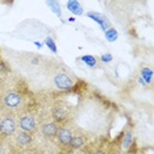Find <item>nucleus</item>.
<instances>
[{
    "mask_svg": "<svg viewBox=\"0 0 154 154\" xmlns=\"http://www.w3.org/2000/svg\"><path fill=\"white\" fill-rule=\"evenodd\" d=\"M69 21H70V23H75V19H74V17H70Z\"/></svg>",
    "mask_w": 154,
    "mask_h": 154,
    "instance_id": "412c9836",
    "label": "nucleus"
},
{
    "mask_svg": "<svg viewBox=\"0 0 154 154\" xmlns=\"http://www.w3.org/2000/svg\"><path fill=\"white\" fill-rule=\"evenodd\" d=\"M72 134H74V132H72L71 128L66 127V125L59 127L58 133H57V136H55V140H57L58 145L61 146L62 153L69 154V145H70V141H71V138H72Z\"/></svg>",
    "mask_w": 154,
    "mask_h": 154,
    "instance_id": "7ed1b4c3",
    "label": "nucleus"
},
{
    "mask_svg": "<svg viewBox=\"0 0 154 154\" xmlns=\"http://www.w3.org/2000/svg\"><path fill=\"white\" fill-rule=\"evenodd\" d=\"M0 111H2V108H0Z\"/></svg>",
    "mask_w": 154,
    "mask_h": 154,
    "instance_id": "5701e85b",
    "label": "nucleus"
},
{
    "mask_svg": "<svg viewBox=\"0 0 154 154\" xmlns=\"http://www.w3.org/2000/svg\"><path fill=\"white\" fill-rule=\"evenodd\" d=\"M46 4L51 8V11H53L55 15L58 17H62V12H61V5H59L58 2H46Z\"/></svg>",
    "mask_w": 154,
    "mask_h": 154,
    "instance_id": "2eb2a0df",
    "label": "nucleus"
},
{
    "mask_svg": "<svg viewBox=\"0 0 154 154\" xmlns=\"http://www.w3.org/2000/svg\"><path fill=\"white\" fill-rule=\"evenodd\" d=\"M17 131V122L12 116H4L0 120V134L3 137H11Z\"/></svg>",
    "mask_w": 154,
    "mask_h": 154,
    "instance_id": "20e7f679",
    "label": "nucleus"
},
{
    "mask_svg": "<svg viewBox=\"0 0 154 154\" xmlns=\"http://www.w3.org/2000/svg\"><path fill=\"white\" fill-rule=\"evenodd\" d=\"M87 146V136H85L83 133H74L72 138L70 141L69 145V154L76 153V152H82Z\"/></svg>",
    "mask_w": 154,
    "mask_h": 154,
    "instance_id": "423d86ee",
    "label": "nucleus"
},
{
    "mask_svg": "<svg viewBox=\"0 0 154 154\" xmlns=\"http://www.w3.org/2000/svg\"><path fill=\"white\" fill-rule=\"evenodd\" d=\"M72 154H86V153H83V152H80V153H72Z\"/></svg>",
    "mask_w": 154,
    "mask_h": 154,
    "instance_id": "4be33fe9",
    "label": "nucleus"
},
{
    "mask_svg": "<svg viewBox=\"0 0 154 154\" xmlns=\"http://www.w3.org/2000/svg\"><path fill=\"white\" fill-rule=\"evenodd\" d=\"M145 85H150L153 82V70L149 67H143L141 70V76H140Z\"/></svg>",
    "mask_w": 154,
    "mask_h": 154,
    "instance_id": "ddd939ff",
    "label": "nucleus"
},
{
    "mask_svg": "<svg viewBox=\"0 0 154 154\" xmlns=\"http://www.w3.org/2000/svg\"><path fill=\"white\" fill-rule=\"evenodd\" d=\"M66 5H67V9L72 13V15H75V16L83 15V7H82V4H80L79 2H76V0L67 2L66 3Z\"/></svg>",
    "mask_w": 154,
    "mask_h": 154,
    "instance_id": "9b49d317",
    "label": "nucleus"
},
{
    "mask_svg": "<svg viewBox=\"0 0 154 154\" xmlns=\"http://www.w3.org/2000/svg\"><path fill=\"white\" fill-rule=\"evenodd\" d=\"M51 116H53V121L57 122L59 127L65 124L69 119V112L65 109L62 106H57L51 109Z\"/></svg>",
    "mask_w": 154,
    "mask_h": 154,
    "instance_id": "0eeeda50",
    "label": "nucleus"
},
{
    "mask_svg": "<svg viewBox=\"0 0 154 154\" xmlns=\"http://www.w3.org/2000/svg\"><path fill=\"white\" fill-rule=\"evenodd\" d=\"M87 16H88L90 19H92L94 21H96L97 24H99L100 28L104 30V32H106L108 28H111V24H109V21L107 20V17L104 16V15H101V13H97V12H88V13H87Z\"/></svg>",
    "mask_w": 154,
    "mask_h": 154,
    "instance_id": "9d476101",
    "label": "nucleus"
},
{
    "mask_svg": "<svg viewBox=\"0 0 154 154\" xmlns=\"http://www.w3.org/2000/svg\"><path fill=\"white\" fill-rule=\"evenodd\" d=\"M24 106V97L20 92L17 91H8L5 92L4 97H3V107L7 108L8 111L16 112L20 111Z\"/></svg>",
    "mask_w": 154,
    "mask_h": 154,
    "instance_id": "f257e3e1",
    "label": "nucleus"
},
{
    "mask_svg": "<svg viewBox=\"0 0 154 154\" xmlns=\"http://www.w3.org/2000/svg\"><path fill=\"white\" fill-rule=\"evenodd\" d=\"M0 71L2 72H8L9 71V66L7 65V62L3 61V59H0Z\"/></svg>",
    "mask_w": 154,
    "mask_h": 154,
    "instance_id": "6ab92c4d",
    "label": "nucleus"
},
{
    "mask_svg": "<svg viewBox=\"0 0 154 154\" xmlns=\"http://www.w3.org/2000/svg\"><path fill=\"white\" fill-rule=\"evenodd\" d=\"M104 37H106L107 41H109V42H113V41H116L119 38V33L117 30L115 29V28H108V29L104 32Z\"/></svg>",
    "mask_w": 154,
    "mask_h": 154,
    "instance_id": "4468645a",
    "label": "nucleus"
},
{
    "mask_svg": "<svg viewBox=\"0 0 154 154\" xmlns=\"http://www.w3.org/2000/svg\"><path fill=\"white\" fill-rule=\"evenodd\" d=\"M58 129H59V125L54 121H46L41 125V132H42V134L46 138H50V140L55 138V136H57V133H58Z\"/></svg>",
    "mask_w": 154,
    "mask_h": 154,
    "instance_id": "6e6552de",
    "label": "nucleus"
},
{
    "mask_svg": "<svg viewBox=\"0 0 154 154\" xmlns=\"http://www.w3.org/2000/svg\"><path fill=\"white\" fill-rule=\"evenodd\" d=\"M108 154H125L122 150L120 149V145L112 142L109 146H108Z\"/></svg>",
    "mask_w": 154,
    "mask_h": 154,
    "instance_id": "dca6fc26",
    "label": "nucleus"
},
{
    "mask_svg": "<svg viewBox=\"0 0 154 154\" xmlns=\"http://www.w3.org/2000/svg\"><path fill=\"white\" fill-rule=\"evenodd\" d=\"M45 45H46V46L50 49L51 51H53V53L55 54L58 51V49H57V45H55V42H54V40L51 37H46L45 38Z\"/></svg>",
    "mask_w": 154,
    "mask_h": 154,
    "instance_id": "f3484780",
    "label": "nucleus"
},
{
    "mask_svg": "<svg viewBox=\"0 0 154 154\" xmlns=\"http://www.w3.org/2000/svg\"><path fill=\"white\" fill-rule=\"evenodd\" d=\"M34 45H36V46H37L38 49H41V48H42V44H41V42H38V41H34Z\"/></svg>",
    "mask_w": 154,
    "mask_h": 154,
    "instance_id": "aec40b11",
    "label": "nucleus"
},
{
    "mask_svg": "<svg viewBox=\"0 0 154 154\" xmlns=\"http://www.w3.org/2000/svg\"><path fill=\"white\" fill-rule=\"evenodd\" d=\"M112 59H113V57H112L111 53H106L100 57V61L103 62V63H109V62H112Z\"/></svg>",
    "mask_w": 154,
    "mask_h": 154,
    "instance_id": "a211bd4d",
    "label": "nucleus"
},
{
    "mask_svg": "<svg viewBox=\"0 0 154 154\" xmlns=\"http://www.w3.org/2000/svg\"><path fill=\"white\" fill-rule=\"evenodd\" d=\"M17 127H19L20 131L26 132L29 134H34L37 132V121L36 117L33 116L32 113H21L19 117V121H17Z\"/></svg>",
    "mask_w": 154,
    "mask_h": 154,
    "instance_id": "f03ea898",
    "label": "nucleus"
},
{
    "mask_svg": "<svg viewBox=\"0 0 154 154\" xmlns=\"http://www.w3.org/2000/svg\"><path fill=\"white\" fill-rule=\"evenodd\" d=\"M54 85L57 88L62 90V91H69L74 87V79L71 78L69 74H66L63 71H58L57 74L54 75Z\"/></svg>",
    "mask_w": 154,
    "mask_h": 154,
    "instance_id": "39448f33",
    "label": "nucleus"
},
{
    "mask_svg": "<svg viewBox=\"0 0 154 154\" xmlns=\"http://www.w3.org/2000/svg\"><path fill=\"white\" fill-rule=\"evenodd\" d=\"M13 137H15V142L19 146H29L33 141V134H29L23 131H16Z\"/></svg>",
    "mask_w": 154,
    "mask_h": 154,
    "instance_id": "1a4fd4ad",
    "label": "nucleus"
},
{
    "mask_svg": "<svg viewBox=\"0 0 154 154\" xmlns=\"http://www.w3.org/2000/svg\"><path fill=\"white\" fill-rule=\"evenodd\" d=\"M79 59L90 69H97V66H99L97 58L94 57V55H83V57H80Z\"/></svg>",
    "mask_w": 154,
    "mask_h": 154,
    "instance_id": "f8f14e48",
    "label": "nucleus"
}]
</instances>
